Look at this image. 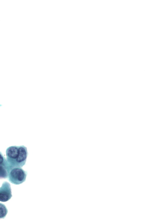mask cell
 <instances>
[{"label":"cell","instance_id":"1","mask_svg":"<svg viewBox=\"0 0 150 222\" xmlns=\"http://www.w3.org/2000/svg\"><path fill=\"white\" fill-rule=\"evenodd\" d=\"M27 175V172L21 168H15L8 172L7 178L10 182L18 185L25 181Z\"/></svg>","mask_w":150,"mask_h":222},{"label":"cell","instance_id":"2","mask_svg":"<svg viewBox=\"0 0 150 222\" xmlns=\"http://www.w3.org/2000/svg\"><path fill=\"white\" fill-rule=\"evenodd\" d=\"M12 197L10 184L7 182H4L0 187V201L6 202L9 200Z\"/></svg>","mask_w":150,"mask_h":222},{"label":"cell","instance_id":"3","mask_svg":"<svg viewBox=\"0 0 150 222\" xmlns=\"http://www.w3.org/2000/svg\"><path fill=\"white\" fill-rule=\"evenodd\" d=\"M27 157L26 150L25 148L21 147L18 150V155L16 161L18 163L23 165L26 161Z\"/></svg>","mask_w":150,"mask_h":222},{"label":"cell","instance_id":"4","mask_svg":"<svg viewBox=\"0 0 150 222\" xmlns=\"http://www.w3.org/2000/svg\"><path fill=\"white\" fill-rule=\"evenodd\" d=\"M18 153V150L14 147H10L7 150V154L10 158L13 159H16L17 158Z\"/></svg>","mask_w":150,"mask_h":222},{"label":"cell","instance_id":"5","mask_svg":"<svg viewBox=\"0 0 150 222\" xmlns=\"http://www.w3.org/2000/svg\"><path fill=\"white\" fill-rule=\"evenodd\" d=\"M8 210L5 205L0 203V219L4 218L8 213Z\"/></svg>","mask_w":150,"mask_h":222},{"label":"cell","instance_id":"6","mask_svg":"<svg viewBox=\"0 0 150 222\" xmlns=\"http://www.w3.org/2000/svg\"><path fill=\"white\" fill-rule=\"evenodd\" d=\"M8 173V172L4 168L0 165V178H7Z\"/></svg>","mask_w":150,"mask_h":222},{"label":"cell","instance_id":"7","mask_svg":"<svg viewBox=\"0 0 150 222\" xmlns=\"http://www.w3.org/2000/svg\"><path fill=\"white\" fill-rule=\"evenodd\" d=\"M4 161L2 155L0 154V164H2Z\"/></svg>","mask_w":150,"mask_h":222}]
</instances>
